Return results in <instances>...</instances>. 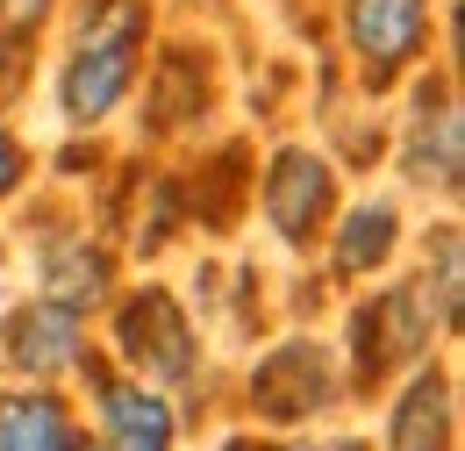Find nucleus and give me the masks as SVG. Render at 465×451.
Here are the masks:
<instances>
[{
	"instance_id": "f257e3e1",
	"label": "nucleus",
	"mask_w": 465,
	"mask_h": 451,
	"mask_svg": "<svg viewBox=\"0 0 465 451\" xmlns=\"http://www.w3.org/2000/svg\"><path fill=\"white\" fill-rule=\"evenodd\" d=\"M136 44H143V7L136 0H101L86 22H79V51L64 65L58 101L72 122H101L129 94V72H136Z\"/></svg>"
},
{
	"instance_id": "dca6fc26",
	"label": "nucleus",
	"mask_w": 465,
	"mask_h": 451,
	"mask_svg": "<svg viewBox=\"0 0 465 451\" xmlns=\"http://www.w3.org/2000/svg\"><path fill=\"white\" fill-rule=\"evenodd\" d=\"M15 179H22V144H15L7 129H0V201L15 194Z\"/></svg>"
},
{
	"instance_id": "f03ea898",
	"label": "nucleus",
	"mask_w": 465,
	"mask_h": 451,
	"mask_svg": "<svg viewBox=\"0 0 465 451\" xmlns=\"http://www.w3.org/2000/svg\"><path fill=\"white\" fill-rule=\"evenodd\" d=\"M115 337H122V358H129L143 380H186V373H193V330H186V316H179V301L165 286H143V294L122 308Z\"/></svg>"
},
{
	"instance_id": "ddd939ff",
	"label": "nucleus",
	"mask_w": 465,
	"mask_h": 451,
	"mask_svg": "<svg viewBox=\"0 0 465 451\" xmlns=\"http://www.w3.org/2000/svg\"><path fill=\"white\" fill-rule=\"evenodd\" d=\"M387 251H394V208H387V201H365V208H351L344 244H337V273H372Z\"/></svg>"
},
{
	"instance_id": "423d86ee",
	"label": "nucleus",
	"mask_w": 465,
	"mask_h": 451,
	"mask_svg": "<svg viewBox=\"0 0 465 451\" xmlns=\"http://www.w3.org/2000/svg\"><path fill=\"white\" fill-rule=\"evenodd\" d=\"M330 395H337V380H330V366H322L315 344H280V351L251 373V401H258V416H272V423H301V416H315Z\"/></svg>"
},
{
	"instance_id": "7ed1b4c3",
	"label": "nucleus",
	"mask_w": 465,
	"mask_h": 451,
	"mask_svg": "<svg viewBox=\"0 0 465 451\" xmlns=\"http://www.w3.org/2000/svg\"><path fill=\"white\" fill-rule=\"evenodd\" d=\"M344 15H351V44L365 57L372 86H387L408 57L422 51V29H430L422 0H344Z\"/></svg>"
},
{
	"instance_id": "2eb2a0df",
	"label": "nucleus",
	"mask_w": 465,
	"mask_h": 451,
	"mask_svg": "<svg viewBox=\"0 0 465 451\" xmlns=\"http://www.w3.org/2000/svg\"><path fill=\"white\" fill-rule=\"evenodd\" d=\"M51 15V0H0V36H29Z\"/></svg>"
},
{
	"instance_id": "6e6552de",
	"label": "nucleus",
	"mask_w": 465,
	"mask_h": 451,
	"mask_svg": "<svg viewBox=\"0 0 465 451\" xmlns=\"http://www.w3.org/2000/svg\"><path fill=\"white\" fill-rule=\"evenodd\" d=\"M408 179H415V186H437V194H459L465 129H459V108H451V101L415 122V136H408Z\"/></svg>"
},
{
	"instance_id": "4468645a",
	"label": "nucleus",
	"mask_w": 465,
	"mask_h": 451,
	"mask_svg": "<svg viewBox=\"0 0 465 451\" xmlns=\"http://www.w3.org/2000/svg\"><path fill=\"white\" fill-rule=\"evenodd\" d=\"M459 229H437V323H459Z\"/></svg>"
},
{
	"instance_id": "f8f14e48",
	"label": "nucleus",
	"mask_w": 465,
	"mask_h": 451,
	"mask_svg": "<svg viewBox=\"0 0 465 451\" xmlns=\"http://www.w3.org/2000/svg\"><path fill=\"white\" fill-rule=\"evenodd\" d=\"M44 294L64 301V308H94V301L108 294V258H101V251H86V244L51 251V266H44Z\"/></svg>"
},
{
	"instance_id": "39448f33",
	"label": "nucleus",
	"mask_w": 465,
	"mask_h": 451,
	"mask_svg": "<svg viewBox=\"0 0 465 451\" xmlns=\"http://www.w3.org/2000/svg\"><path fill=\"white\" fill-rule=\"evenodd\" d=\"M330 201H337V179L330 165L315 158V151H280L272 158V179H265V215L272 229L287 236V244H308L322 215H330Z\"/></svg>"
},
{
	"instance_id": "20e7f679",
	"label": "nucleus",
	"mask_w": 465,
	"mask_h": 451,
	"mask_svg": "<svg viewBox=\"0 0 465 451\" xmlns=\"http://www.w3.org/2000/svg\"><path fill=\"white\" fill-rule=\"evenodd\" d=\"M430 294L422 286H394V294H380L365 316H358V373L365 380H380L387 366H401L415 358L422 344H430Z\"/></svg>"
},
{
	"instance_id": "1a4fd4ad",
	"label": "nucleus",
	"mask_w": 465,
	"mask_h": 451,
	"mask_svg": "<svg viewBox=\"0 0 465 451\" xmlns=\"http://www.w3.org/2000/svg\"><path fill=\"white\" fill-rule=\"evenodd\" d=\"M101 416H108V445L115 451H173V408L143 387L101 380Z\"/></svg>"
},
{
	"instance_id": "9d476101",
	"label": "nucleus",
	"mask_w": 465,
	"mask_h": 451,
	"mask_svg": "<svg viewBox=\"0 0 465 451\" xmlns=\"http://www.w3.org/2000/svg\"><path fill=\"white\" fill-rule=\"evenodd\" d=\"M444 437H451V387H444L437 373H422L401 395V408H394L387 451H444Z\"/></svg>"
},
{
	"instance_id": "0eeeda50",
	"label": "nucleus",
	"mask_w": 465,
	"mask_h": 451,
	"mask_svg": "<svg viewBox=\"0 0 465 451\" xmlns=\"http://www.w3.org/2000/svg\"><path fill=\"white\" fill-rule=\"evenodd\" d=\"M7 358H15L22 373H36V380L64 373V366L79 358V308H64V301L15 308V316H7Z\"/></svg>"
},
{
	"instance_id": "9b49d317",
	"label": "nucleus",
	"mask_w": 465,
	"mask_h": 451,
	"mask_svg": "<svg viewBox=\"0 0 465 451\" xmlns=\"http://www.w3.org/2000/svg\"><path fill=\"white\" fill-rule=\"evenodd\" d=\"M0 451H64V416L51 395H7L0 401Z\"/></svg>"
}]
</instances>
